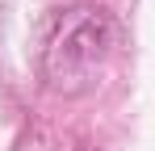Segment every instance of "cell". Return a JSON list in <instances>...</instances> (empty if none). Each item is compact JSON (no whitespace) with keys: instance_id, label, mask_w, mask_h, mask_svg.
<instances>
[{"instance_id":"cell-1","label":"cell","mask_w":155,"mask_h":151,"mask_svg":"<svg viewBox=\"0 0 155 151\" xmlns=\"http://www.w3.org/2000/svg\"><path fill=\"white\" fill-rule=\"evenodd\" d=\"M117 46V29L101 8H71L54 21L46 50H42V76L54 92H88L105 72V63L113 59Z\"/></svg>"}]
</instances>
